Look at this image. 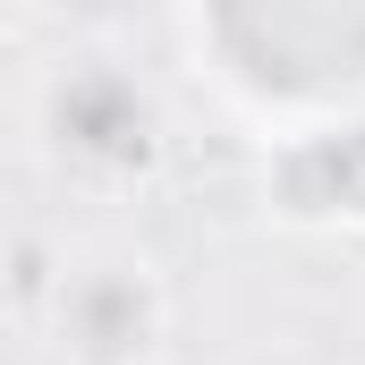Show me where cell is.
I'll list each match as a JSON object with an SVG mask.
<instances>
[{
	"label": "cell",
	"instance_id": "cell-1",
	"mask_svg": "<svg viewBox=\"0 0 365 365\" xmlns=\"http://www.w3.org/2000/svg\"><path fill=\"white\" fill-rule=\"evenodd\" d=\"M221 43L280 86H314V77H357L365 68V9L340 0H272V9H230Z\"/></svg>",
	"mask_w": 365,
	"mask_h": 365
},
{
	"label": "cell",
	"instance_id": "cell-2",
	"mask_svg": "<svg viewBox=\"0 0 365 365\" xmlns=\"http://www.w3.org/2000/svg\"><path fill=\"white\" fill-rule=\"evenodd\" d=\"M297 195L306 204H365V128L357 136H340V145H323V153H306L297 162Z\"/></svg>",
	"mask_w": 365,
	"mask_h": 365
}]
</instances>
